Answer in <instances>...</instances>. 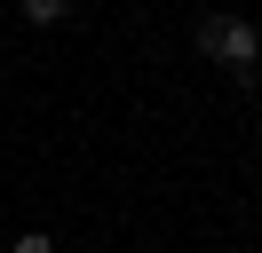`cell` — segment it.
<instances>
[{
    "label": "cell",
    "mask_w": 262,
    "mask_h": 253,
    "mask_svg": "<svg viewBox=\"0 0 262 253\" xmlns=\"http://www.w3.org/2000/svg\"><path fill=\"white\" fill-rule=\"evenodd\" d=\"M8 253H56V237H48V230H24V237H16Z\"/></svg>",
    "instance_id": "cell-3"
},
{
    "label": "cell",
    "mask_w": 262,
    "mask_h": 253,
    "mask_svg": "<svg viewBox=\"0 0 262 253\" xmlns=\"http://www.w3.org/2000/svg\"><path fill=\"white\" fill-rule=\"evenodd\" d=\"M16 8H24V24H64L72 0H16Z\"/></svg>",
    "instance_id": "cell-2"
},
{
    "label": "cell",
    "mask_w": 262,
    "mask_h": 253,
    "mask_svg": "<svg viewBox=\"0 0 262 253\" xmlns=\"http://www.w3.org/2000/svg\"><path fill=\"white\" fill-rule=\"evenodd\" d=\"M199 56L230 63V71H254V63H262V32L238 24V16H207V24H199Z\"/></svg>",
    "instance_id": "cell-1"
}]
</instances>
